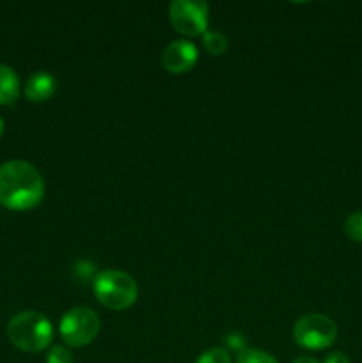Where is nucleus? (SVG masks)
Returning <instances> with one entry per match:
<instances>
[{"instance_id": "2eb2a0df", "label": "nucleus", "mask_w": 362, "mask_h": 363, "mask_svg": "<svg viewBox=\"0 0 362 363\" xmlns=\"http://www.w3.org/2000/svg\"><path fill=\"white\" fill-rule=\"evenodd\" d=\"M323 363H350V360H348L346 354L341 353V351H334V353H330L329 357L325 358Z\"/></svg>"}, {"instance_id": "0eeeda50", "label": "nucleus", "mask_w": 362, "mask_h": 363, "mask_svg": "<svg viewBox=\"0 0 362 363\" xmlns=\"http://www.w3.org/2000/svg\"><path fill=\"white\" fill-rule=\"evenodd\" d=\"M199 57L197 46L188 39H176L169 43L162 53V66L169 73L181 74L190 71L195 66Z\"/></svg>"}, {"instance_id": "7ed1b4c3", "label": "nucleus", "mask_w": 362, "mask_h": 363, "mask_svg": "<svg viewBox=\"0 0 362 363\" xmlns=\"http://www.w3.org/2000/svg\"><path fill=\"white\" fill-rule=\"evenodd\" d=\"M96 298L110 311H126L137 301L138 286L133 277L117 269H105L98 273L92 284Z\"/></svg>"}, {"instance_id": "20e7f679", "label": "nucleus", "mask_w": 362, "mask_h": 363, "mask_svg": "<svg viewBox=\"0 0 362 363\" xmlns=\"http://www.w3.org/2000/svg\"><path fill=\"white\" fill-rule=\"evenodd\" d=\"M295 342L304 350L319 351L337 339V325L323 314H305L293 326Z\"/></svg>"}, {"instance_id": "f8f14e48", "label": "nucleus", "mask_w": 362, "mask_h": 363, "mask_svg": "<svg viewBox=\"0 0 362 363\" xmlns=\"http://www.w3.org/2000/svg\"><path fill=\"white\" fill-rule=\"evenodd\" d=\"M236 363H277V360L261 350H243L238 354Z\"/></svg>"}, {"instance_id": "423d86ee", "label": "nucleus", "mask_w": 362, "mask_h": 363, "mask_svg": "<svg viewBox=\"0 0 362 363\" xmlns=\"http://www.w3.org/2000/svg\"><path fill=\"white\" fill-rule=\"evenodd\" d=\"M170 23L183 35H202L208 30V4L201 0H174L169 7Z\"/></svg>"}, {"instance_id": "4468645a", "label": "nucleus", "mask_w": 362, "mask_h": 363, "mask_svg": "<svg viewBox=\"0 0 362 363\" xmlns=\"http://www.w3.org/2000/svg\"><path fill=\"white\" fill-rule=\"evenodd\" d=\"M46 363H73V354L62 346H53L48 351Z\"/></svg>"}, {"instance_id": "ddd939ff", "label": "nucleus", "mask_w": 362, "mask_h": 363, "mask_svg": "<svg viewBox=\"0 0 362 363\" xmlns=\"http://www.w3.org/2000/svg\"><path fill=\"white\" fill-rule=\"evenodd\" d=\"M195 363H231V358L227 351L220 350V347H213V350L204 351Z\"/></svg>"}, {"instance_id": "f257e3e1", "label": "nucleus", "mask_w": 362, "mask_h": 363, "mask_svg": "<svg viewBox=\"0 0 362 363\" xmlns=\"http://www.w3.org/2000/svg\"><path fill=\"white\" fill-rule=\"evenodd\" d=\"M45 181L34 165L11 160L0 167V204L13 211H28L41 202Z\"/></svg>"}, {"instance_id": "f03ea898", "label": "nucleus", "mask_w": 362, "mask_h": 363, "mask_svg": "<svg viewBox=\"0 0 362 363\" xmlns=\"http://www.w3.org/2000/svg\"><path fill=\"white\" fill-rule=\"evenodd\" d=\"M7 337L18 350L25 353H39L52 342V323L35 311H23L13 315L7 325Z\"/></svg>"}, {"instance_id": "1a4fd4ad", "label": "nucleus", "mask_w": 362, "mask_h": 363, "mask_svg": "<svg viewBox=\"0 0 362 363\" xmlns=\"http://www.w3.org/2000/svg\"><path fill=\"white\" fill-rule=\"evenodd\" d=\"M20 96V78L13 67L0 64V105H11Z\"/></svg>"}, {"instance_id": "9b49d317", "label": "nucleus", "mask_w": 362, "mask_h": 363, "mask_svg": "<svg viewBox=\"0 0 362 363\" xmlns=\"http://www.w3.org/2000/svg\"><path fill=\"white\" fill-rule=\"evenodd\" d=\"M344 233L351 241L362 243V211L351 213L344 222Z\"/></svg>"}, {"instance_id": "f3484780", "label": "nucleus", "mask_w": 362, "mask_h": 363, "mask_svg": "<svg viewBox=\"0 0 362 363\" xmlns=\"http://www.w3.org/2000/svg\"><path fill=\"white\" fill-rule=\"evenodd\" d=\"M2 133H4V121L0 119V137H2Z\"/></svg>"}, {"instance_id": "39448f33", "label": "nucleus", "mask_w": 362, "mask_h": 363, "mask_svg": "<svg viewBox=\"0 0 362 363\" xmlns=\"http://www.w3.org/2000/svg\"><path fill=\"white\" fill-rule=\"evenodd\" d=\"M59 332L67 346L84 347L98 335L99 318L89 307H75L62 315Z\"/></svg>"}, {"instance_id": "dca6fc26", "label": "nucleus", "mask_w": 362, "mask_h": 363, "mask_svg": "<svg viewBox=\"0 0 362 363\" xmlns=\"http://www.w3.org/2000/svg\"><path fill=\"white\" fill-rule=\"evenodd\" d=\"M293 363H319L318 360H314V358H309V357H302V358H297Z\"/></svg>"}, {"instance_id": "6e6552de", "label": "nucleus", "mask_w": 362, "mask_h": 363, "mask_svg": "<svg viewBox=\"0 0 362 363\" xmlns=\"http://www.w3.org/2000/svg\"><path fill=\"white\" fill-rule=\"evenodd\" d=\"M25 94L34 103L48 101L55 94V78L46 71H38L28 78L27 85H25Z\"/></svg>"}, {"instance_id": "9d476101", "label": "nucleus", "mask_w": 362, "mask_h": 363, "mask_svg": "<svg viewBox=\"0 0 362 363\" xmlns=\"http://www.w3.org/2000/svg\"><path fill=\"white\" fill-rule=\"evenodd\" d=\"M202 45L212 55H220L227 50V38L219 30H206L202 34Z\"/></svg>"}]
</instances>
